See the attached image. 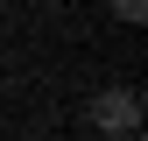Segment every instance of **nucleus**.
<instances>
[{
    "instance_id": "obj_1",
    "label": "nucleus",
    "mask_w": 148,
    "mask_h": 141,
    "mask_svg": "<svg viewBox=\"0 0 148 141\" xmlns=\"http://www.w3.org/2000/svg\"><path fill=\"white\" fill-rule=\"evenodd\" d=\"M85 120L99 134H141V92H127V85H113V92H99L85 106Z\"/></svg>"
},
{
    "instance_id": "obj_2",
    "label": "nucleus",
    "mask_w": 148,
    "mask_h": 141,
    "mask_svg": "<svg viewBox=\"0 0 148 141\" xmlns=\"http://www.w3.org/2000/svg\"><path fill=\"white\" fill-rule=\"evenodd\" d=\"M113 14L120 21H148V0H113Z\"/></svg>"
}]
</instances>
